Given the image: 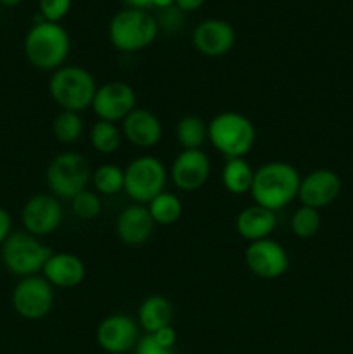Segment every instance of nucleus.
Instances as JSON below:
<instances>
[{"label":"nucleus","instance_id":"obj_7","mask_svg":"<svg viewBox=\"0 0 353 354\" xmlns=\"http://www.w3.org/2000/svg\"><path fill=\"white\" fill-rule=\"evenodd\" d=\"M159 24L147 10L121 9L109 23V40L120 52H138L158 37Z\"/></svg>","mask_w":353,"mask_h":354},{"label":"nucleus","instance_id":"obj_14","mask_svg":"<svg viewBox=\"0 0 353 354\" xmlns=\"http://www.w3.org/2000/svg\"><path fill=\"white\" fill-rule=\"evenodd\" d=\"M341 190L343 182L338 173L327 168H320L301 178L298 199H300L301 206L320 211L331 206L339 197Z\"/></svg>","mask_w":353,"mask_h":354},{"label":"nucleus","instance_id":"obj_13","mask_svg":"<svg viewBox=\"0 0 353 354\" xmlns=\"http://www.w3.org/2000/svg\"><path fill=\"white\" fill-rule=\"evenodd\" d=\"M211 175V161L203 149L182 151L172 162L170 178L182 192H196L204 187Z\"/></svg>","mask_w":353,"mask_h":354},{"label":"nucleus","instance_id":"obj_17","mask_svg":"<svg viewBox=\"0 0 353 354\" xmlns=\"http://www.w3.org/2000/svg\"><path fill=\"white\" fill-rule=\"evenodd\" d=\"M121 133L132 145L138 149H151L159 144L163 137V123L152 111L135 107L123 121Z\"/></svg>","mask_w":353,"mask_h":354},{"label":"nucleus","instance_id":"obj_22","mask_svg":"<svg viewBox=\"0 0 353 354\" xmlns=\"http://www.w3.org/2000/svg\"><path fill=\"white\" fill-rule=\"evenodd\" d=\"M255 169L244 158L227 159L221 169V183L232 196H244L251 190Z\"/></svg>","mask_w":353,"mask_h":354},{"label":"nucleus","instance_id":"obj_12","mask_svg":"<svg viewBox=\"0 0 353 354\" xmlns=\"http://www.w3.org/2000/svg\"><path fill=\"white\" fill-rule=\"evenodd\" d=\"M137 107V93L125 82H109L97 88L90 109L96 116L109 123H120Z\"/></svg>","mask_w":353,"mask_h":354},{"label":"nucleus","instance_id":"obj_29","mask_svg":"<svg viewBox=\"0 0 353 354\" xmlns=\"http://www.w3.org/2000/svg\"><path fill=\"white\" fill-rule=\"evenodd\" d=\"M69 203H71L73 214L83 221L96 220V218L100 214V211H102V203H100L99 194L89 189L76 194Z\"/></svg>","mask_w":353,"mask_h":354},{"label":"nucleus","instance_id":"obj_28","mask_svg":"<svg viewBox=\"0 0 353 354\" xmlns=\"http://www.w3.org/2000/svg\"><path fill=\"white\" fill-rule=\"evenodd\" d=\"M320 211L314 209L308 206H300L291 216V230H293L294 237L307 239L315 237L320 230Z\"/></svg>","mask_w":353,"mask_h":354},{"label":"nucleus","instance_id":"obj_36","mask_svg":"<svg viewBox=\"0 0 353 354\" xmlns=\"http://www.w3.org/2000/svg\"><path fill=\"white\" fill-rule=\"evenodd\" d=\"M173 3H175V0H152V6L161 7V9H168Z\"/></svg>","mask_w":353,"mask_h":354},{"label":"nucleus","instance_id":"obj_2","mask_svg":"<svg viewBox=\"0 0 353 354\" xmlns=\"http://www.w3.org/2000/svg\"><path fill=\"white\" fill-rule=\"evenodd\" d=\"M71 40L59 23L38 21L28 31L24 38V54L28 62L40 71H51L62 68L69 55Z\"/></svg>","mask_w":353,"mask_h":354},{"label":"nucleus","instance_id":"obj_10","mask_svg":"<svg viewBox=\"0 0 353 354\" xmlns=\"http://www.w3.org/2000/svg\"><path fill=\"white\" fill-rule=\"evenodd\" d=\"M64 209L52 194H37L30 197L21 211V223L28 234L42 239L54 234L62 223Z\"/></svg>","mask_w":353,"mask_h":354},{"label":"nucleus","instance_id":"obj_4","mask_svg":"<svg viewBox=\"0 0 353 354\" xmlns=\"http://www.w3.org/2000/svg\"><path fill=\"white\" fill-rule=\"evenodd\" d=\"M208 140L227 159L244 158L256 142L255 124L244 114L225 111L208 123Z\"/></svg>","mask_w":353,"mask_h":354},{"label":"nucleus","instance_id":"obj_20","mask_svg":"<svg viewBox=\"0 0 353 354\" xmlns=\"http://www.w3.org/2000/svg\"><path fill=\"white\" fill-rule=\"evenodd\" d=\"M235 228H237V234L244 241H263V239H270V235L277 228V216L273 211L255 204V206L244 207L237 214V218H235Z\"/></svg>","mask_w":353,"mask_h":354},{"label":"nucleus","instance_id":"obj_15","mask_svg":"<svg viewBox=\"0 0 353 354\" xmlns=\"http://www.w3.org/2000/svg\"><path fill=\"white\" fill-rule=\"evenodd\" d=\"M97 342L109 354H125L138 342V325L128 315H111L97 327Z\"/></svg>","mask_w":353,"mask_h":354},{"label":"nucleus","instance_id":"obj_16","mask_svg":"<svg viewBox=\"0 0 353 354\" xmlns=\"http://www.w3.org/2000/svg\"><path fill=\"white\" fill-rule=\"evenodd\" d=\"M192 41L199 54L206 57H221L234 47L235 30L224 19H206L196 26Z\"/></svg>","mask_w":353,"mask_h":354},{"label":"nucleus","instance_id":"obj_21","mask_svg":"<svg viewBox=\"0 0 353 354\" xmlns=\"http://www.w3.org/2000/svg\"><path fill=\"white\" fill-rule=\"evenodd\" d=\"M138 325L145 334H156L161 328L170 327L173 320V304L165 296H149L138 306Z\"/></svg>","mask_w":353,"mask_h":354},{"label":"nucleus","instance_id":"obj_3","mask_svg":"<svg viewBox=\"0 0 353 354\" xmlns=\"http://www.w3.org/2000/svg\"><path fill=\"white\" fill-rule=\"evenodd\" d=\"M96 76L82 66H62L48 80V93L62 111L80 113L90 109L97 92Z\"/></svg>","mask_w":353,"mask_h":354},{"label":"nucleus","instance_id":"obj_25","mask_svg":"<svg viewBox=\"0 0 353 354\" xmlns=\"http://www.w3.org/2000/svg\"><path fill=\"white\" fill-rule=\"evenodd\" d=\"M121 142H123V133L116 123L102 120H97V123H93L90 130V144L97 152L107 156L114 154L121 147Z\"/></svg>","mask_w":353,"mask_h":354},{"label":"nucleus","instance_id":"obj_9","mask_svg":"<svg viewBox=\"0 0 353 354\" xmlns=\"http://www.w3.org/2000/svg\"><path fill=\"white\" fill-rule=\"evenodd\" d=\"M12 306L24 320H42L54 308V287L44 277H26L12 290Z\"/></svg>","mask_w":353,"mask_h":354},{"label":"nucleus","instance_id":"obj_26","mask_svg":"<svg viewBox=\"0 0 353 354\" xmlns=\"http://www.w3.org/2000/svg\"><path fill=\"white\" fill-rule=\"evenodd\" d=\"M83 128H85V124H83L82 114L73 113V111H61L54 118V123H52L54 137L61 144H75V142H78L83 135Z\"/></svg>","mask_w":353,"mask_h":354},{"label":"nucleus","instance_id":"obj_19","mask_svg":"<svg viewBox=\"0 0 353 354\" xmlns=\"http://www.w3.org/2000/svg\"><path fill=\"white\" fill-rule=\"evenodd\" d=\"M44 279L57 289H73L85 280V263L71 252H52L42 270Z\"/></svg>","mask_w":353,"mask_h":354},{"label":"nucleus","instance_id":"obj_27","mask_svg":"<svg viewBox=\"0 0 353 354\" xmlns=\"http://www.w3.org/2000/svg\"><path fill=\"white\" fill-rule=\"evenodd\" d=\"M92 183L97 194L116 196L125 187V169L116 165H102L92 173Z\"/></svg>","mask_w":353,"mask_h":354},{"label":"nucleus","instance_id":"obj_30","mask_svg":"<svg viewBox=\"0 0 353 354\" xmlns=\"http://www.w3.org/2000/svg\"><path fill=\"white\" fill-rule=\"evenodd\" d=\"M40 12L44 21L59 23L71 9V0H40Z\"/></svg>","mask_w":353,"mask_h":354},{"label":"nucleus","instance_id":"obj_32","mask_svg":"<svg viewBox=\"0 0 353 354\" xmlns=\"http://www.w3.org/2000/svg\"><path fill=\"white\" fill-rule=\"evenodd\" d=\"M152 337L156 339V341L159 342L161 346H165V348H175V342H176V332L175 328L170 325V327H165L161 328V330H158L156 334H151Z\"/></svg>","mask_w":353,"mask_h":354},{"label":"nucleus","instance_id":"obj_23","mask_svg":"<svg viewBox=\"0 0 353 354\" xmlns=\"http://www.w3.org/2000/svg\"><path fill=\"white\" fill-rule=\"evenodd\" d=\"M175 138L183 151L201 149L208 140V123L199 116H183L175 127Z\"/></svg>","mask_w":353,"mask_h":354},{"label":"nucleus","instance_id":"obj_18","mask_svg":"<svg viewBox=\"0 0 353 354\" xmlns=\"http://www.w3.org/2000/svg\"><path fill=\"white\" fill-rule=\"evenodd\" d=\"M154 225L156 223L152 221L147 206L134 203L118 214L114 232L123 244L142 245L152 235Z\"/></svg>","mask_w":353,"mask_h":354},{"label":"nucleus","instance_id":"obj_1","mask_svg":"<svg viewBox=\"0 0 353 354\" xmlns=\"http://www.w3.org/2000/svg\"><path fill=\"white\" fill-rule=\"evenodd\" d=\"M300 183L301 175L293 165L284 161H270L255 171L249 194L255 204L277 213L296 199Z\"/></svg>","mask_w":353,"mask_h":354},{"label":"nucleus","instance_id":"obj_34","mask_svg":"<svg viewBox=\"0 0 353 354\" xmlns=\"http://www.w3.org/2000/svg\"><path fill=\"white\" fill-rule=\"evenodd\" d=\"M204 3V0H175L176 9L182 10V12H192L197 10Z\"/></svg>","mask_w":353,"mask_h":354},{"label":"nucleus","instance_id":"obj_24","mask_svg":"<svg viewBox=\"0 0 353 354\" xmlns=\"http://www.w3.org/2000/svg\"><path fill=\"white\" fill-rule=\"evenodd\" d=\"M147 209L151 213L152 221L156 225H163V227H170L175 225L182 216V201L172 192H161L156 196L151 203L147 204Z\"/></svg>","mask_w":353,"mask_h":354},{"label":"nucleus","instance_id":"obj_6","mask_svg":"<svg viewBox=\"0 0 353 354\" xmlns=\"http://www.w3.org/2000/svg\"><path fill=\"white\" fill-rule=\"evenodd\" d=\"M92 180V171L85 156L78 152H61L55 156L45 171L48 192L59 201H71L83 192Z\"/></svg>","mask_w":353,"mask_h":354},{"label":"nucleus","instance_id":"obj_37","mask_svg":"<svg viewBox=\"0 0 353 354\" xmlns=\"http://www.w3.org/2000/svg\"><path fill=\"white\" fill-rule=\"evenodd\" d=\"M21 2H23V0H0V3H2V6H7V7H14Z\"/></svg>","mask_w":353,"mask_h":354},{"label":"nucleus","instance_id":"obj_31","mask_svg":"<svg viewBox=\"0 0 353 354\" xmlns=\"http://www.w3.org/2000/svg\"><path fill=\"white\" fill-rule=\"evenodd\" d=\"M135 354H175V351L159 344L151 334H145V337L138 339L137 346H135Z\"/></svg>","mask_w":353,"mask_h":354},{"label":"nucleus","instance_id":"obj_8","mask_svg":"<svg viewBox=\"0 0 353 354\" xmlns=\"http://www.w3.org/2000/svg\"><path fill=\"white\" fill-rule=\"evenodd\" d=\"M168 171L154 156H138L125 168L123 190L135 204H149L165 192Z\"/></svg>","mask_w":353,"mask_h":354},{"label":"nucleus","instance_id":"obj_35","mask_svg":"<svg viewBox=\"0 0 353 354\" xmlns=\"http://www.w3.org/2000/svg\"><path fill=\"white\" fill-rule=\"evenodd\" d=\"M127 3L128 9H138V10H145L147 7L152 6V0H123Z\"/></svg>","mask_w":353,"mask_h":354},{"label":"nucleus","instance_id":"obj_11","mask_svg":"<svg viewBox=\"0 0 353 354\" xmlns=\"http://www.w3.org/2000/svg\"><path fill=\"white\" fill-rule=\"evenodd\" d=\"M244 263L249 272L263 280L280 279L289 270V254L273 239L249 242L244 251Z\"/></svg>","mask_w":353,"mask_h":354},{"label":"nucleus","instance_id":"obj_33","mask_svg":"<svg viewBox=\"0 0 353 354\" xmlns=\"http://www.w3.org/2000/svg\"><path fill=\"white\" fill-rule=\"evenodd\" d=\"M10 234H12V218L3 207H0V245L7 241Z\"/></svg>","mask_w":353,"mask_h":354},{"label":"nucleus","instance_id":"obj_5","mask_svg":"<svg viewBox=\"0 0 353 354\" xmlns=\"http://www.w3.org/2000/svg\"><path fill=\"white\" fill-rule=\"evenodd\" d=\"M2 263L12 275L26 279L42 273L52 249L42 242V239L28 234L26 230L12 232L2 244Z\"/></svg>","mask_w":353,"mask_h":354}]
</instances>
